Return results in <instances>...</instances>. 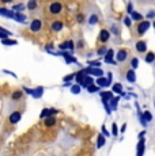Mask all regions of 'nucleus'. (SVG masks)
<instances>
[{
    "instance_id": "1",
    "label": "nucleus",
    "mask_w": 155,
    "mask_h": 156,
    "mask_svg": "<svg viewBox=\"0 0 155 156\" xmlns=\"http://www.w3.org/2000/svg\"><path fill=\"white\" fill-rule=\"evenodd\" d=\"M29 30H30L31 33H40L41 30H42V20L38 19V18L33 19L30 22V26H29Z\"/></svg>"
},
{
    "instance_id": "2",
    "label": "nucleus",
    "mask_w": 155,
    "mask_h": 156,
    "mask_svg": "<svg viewBox=\"0 0 155 156\" xmlns=\"http://www.w3.org/2000/svg\"><path fill=\"white\" fill-rule=\"evenodd\" d=\"M20 119H22V112H20V110H14V112H11L10 115H8V121L13 125H16Z\"/></svg>"
},
{
    "instance_id": "3",
    "label": "nucleus",
    "mask_w": 155,
    "mask_h": 156,
    "mask_svg": "<svg viewBox=\"0 0 155 156\" xmlns=\"http://www.w3.org/2000/svg\"><path fill=\"white\" fill-rule=\"evenodd\" d=\"M49 12L52 14V15H59L63 11V4L60 2H53V3H50L49 4Z\"/></svg>"
},
{
    "instance_id": "4",
    "label": "nucleus",
    "mask_w": 155,
    "mask_h": 156,
    "mask_svg": "<svg viewBox=\"0 0 155 156\" xmlns=\"http://www.w3.org/2000/svg\"><path fill=\"white\" fill-rule=\"evenodd\" d=\"M23 95H25V92H23V90H22V88L14 90V91L11 92V95H10V99L13 101V102H18V101L22 99Z\"/></svg>"
},
{
    "instance_id": "5",
    "label": "nucleus",
    "mask_w": 155,
    "mask_h": 156,
    "mask_svg": "<svg viewBox=\"0 0 155 156\" xmlns=\"http://www.w3.org/2000/svg\"><path fill=\"white\" fill-rule=\"evenodd\" d=\"M63 27H64V23H63L61 20H55V22L50 23V30H52V31H55V33L61 31Z\"/></svg>"
},
{
    "instance_id": "6",
    "label": "nucleus",
    "mask_w": 155,
    "mask_h": 156,
    "mask_svg": "<svg viewBox=\"0 0 155 156\" xmlns=\"http://www.w3.org/2000/svg\"><path fill=\"white\" fill-rule=\"evenodd\" d=\"M0 15H2V16L11 18V19H14V18H15V11L7 10V8H4V7H0Z\"/></svg>"
},
{
    "instance_id": "7",
    "label": "nucleus",
    "mask_w": 155,
    "mask_h": 156,
    "mask_svg": "<svg viewBox=\"0 0 155 156\" xmlns=\"http://www.w3.org/2000/svg\"><path fill=\"white\" fill-rule=\"evenodd\" d=\"M148 27H150V22H147V20H144V22H142L140 25L138 26V33L140 35L142 34H144L146 31L148 30Z\"/></svg>"
},
{
    "instance_id": "8",
    "label": "nucleus",
    "mask_w": 155,
    "mask_h": 156,
    "mask_svg": "<svg viewBox=\"0 0 155 156\" xmlns=\"http://www.w3.org/2000/svg\"><path fill=\"white\" fill-rule=\"evenodd\" d=\"M45 121H44V124H45V126L50 128V126H55L56 125V118L53 115H48L46 118H44Z\"/></svg>"
},
{
    "instance_id": "9",
    "label": "nucleus",
    "mask_w": 155,
    "mask_h": 156,
    "mask_svg": "<svg viewBox=\"0 0 155 156\" xmlns=\"http://www.w3.org/2000/svg\"><path fill=\"white\" fill-rule=\"evenodd\" d=\"M26 8L29 11H35L38 8V0H29L27 4H26Z\"/></svg>"
},
{
    "instance_id": "10",
    "label": "nucleus",
    "mask_w": 155,
    "mask_h": 156,
    "mask_svg": "<svg viewBox=\"0 0 155 156\" xmlns=\"http://www.w3.org/2000/svg\"><path fill=\"white\" fill-rule=\"evenodd\" d=\"M59 48H60L61 50H67V49L72 50L74 49V42H72V41H65V42H63V44L59 45Z\"/></svg>"
},
{
    "instance_id": "11",
    "label": "nucleus",
    "mask_w": 155,
    "mask_h": 156,
    "mask_svg": "<svg viewBox=\"0 0 155 156\" xmlns=\"http://www.w3.org/2000/svg\"><path fill=\"white\" fill-rule=\"evenodd\" d=\"M146 49H147V44H146L144 41H139V42H136V50H138L139 53H144Z\"/></svg>"
},
{
    "instance_id": "12",
    "label": "nucleus",
    "mask_w": 155,
    "mask_h": 156,
    "mask_svg": "<svg viewBox=\"0 0 155 156\" xmlns=\"http://www.w3.org/2000/svg\"><path fill=\"white\" fill-rule=\"evenodd\" d=\"M127 56H128L127 50H124V49L118 50V53H117V61H120V62L125 61V60H127Z\"/></svg>"
},
{
    "instance_id": "13",
    "label": "nucleus",
    "mask_w": 155,
    "mask_h": 156,
    "mask_svg": "<svg viewBox=\"0 0 155 156\" xmlns=\"http://www.w3.org/2000/svg\"><path fill=\"white\" fill-rule=\"evenodd\" d=\"M127 80L129 83H135L136 82V75H135V71L133 69H129L127 72Z\"/></svg>"
},
{
    "instance_id": "14",
    "label": "nucleus",
    "mask_w": 155,
    "mask_h": 156,
    "mask_svg": "<svg viewBox=\"0 0 155 156\" xmlns=\"http://www.w3.org/2000/svg\"><path fill=\"white\" fill-rule=\"evenodd\" d=\"M109 37H110V34H109L108 30H102V31L99 33V41L101 42H106V41L109 40Z\"/></svg>"
},
{
    "instance_id": "15",
    "label": "nucleus",
    "mask_w": 155,
    "mask_h": 156,
    "mask_svg": "<svg viewBox=\"0 0 155 156\" xmlns=\"http://www.w3.org/2000/svg\"><path fill=\"white\" fill-rule=\"evenodd\" d=\"M113 57H114V52H113V49L108 50V52H106V55H105V62L112 64V62H113Z\"/></svg>"
},
{
    "instance_id": "16",
    "label": "nucleus",
    "mask_w": 155,
    "mask_h": 156,
    "mask_svg": "<svg viewBox=\"0 0 155 156\" xmlns=\"http://www.w3.org/2000/svg\"><path fill=\"white\" fill-rule=\"evenodd\" d=\"M14 19H15L16 22L23 23V22L26 20V15H25V14H22L20 11H16V12H15V18H14Z\"/></svg>"
},
{
    "instance_id": "17",
    "label": "nucleus",
    "mask_w": 155,
    "mask_h": 156,
    "mask_svg": "<svg viewBox=\"0 0 155 156\" xmlns=\"http://www.w3.org/2000/svg\"><path fill=\"white\" fill-rule=\"evenodd\" d=\"M93 82H94L93 77H91V76H86V75H85V79H83V82H82V84H80V86L87 87V86L93 84Z\"/></svg>"
},
{
    "instance_id": "18",
    "label": "nucleus",
    "mask_w": 155,
    "mask_h": 156,
    "mask_svg": "<svg viewBox=\"0 0 155 156\" xmlns=\"http://www.w3.org/2000/svg\"><path fill=\"white\" fill-rule=\"evenodd\" d=\"M144 144H146V140L143 137H140V141H139V145H138V155H143V149H144Z\"/></svg>"
},
{
    "instance_id": "19",
    "label": "nucleus",
    "mask_w": 155,
    "mask_h": 156,
    "mask_svg": "<svg viewBox=\"0 0 155 156\" xmlns=\"http://www.w3.org/2000/svg\"><path fill=\"white\" fill-rule=\"evenodd\" d=\"M85 75H86L85 69H83V71H80L79 73H76V75H75V77H76V82H78V84H82L83 79H85Z\"/></svg>"
},
{
    "instance_id": "20",
    "label": "nucleus",
    "mask_w": 155,
    "mask_h": 156,
    "mask_svg": "<svg viewBox=\"0 0 155 156\" xmlns=\"http://www.w3.org/2000/svg\"><path fill=\"white\" fill-rule=\"evenodd\" d=\"M2 44L3 45H7V46H14V45H16L18 42L15 40H10V37L8 38H4V40H2Z\"/></svg>"
},
{
    "instance_id": "21",
    "label": "nucleus",
    "mask_w": 155,
    "mask_h": 156,
    "mask_svg": "<svg viewBox=\"0 0 155 156\" xmlns=\"http://www.w3.org/2000/svg\"><path fill=\"white\" fill-rule=\"evenodd\" d=\"M101 98H102V101H109L113 98V92L110 91H106V92H101Z\"/></svg>"
},
{
    "instance_id": "22",
    "label": "nucleus",
    "mask_w": 155,
    "mask_h": 156,
    "mask_svg": "<svg viewBox=\"0 0 155 156\" xmlns=\"http://www.w3.org/2000/svg\"><path fill=\"white\" fill-rule=\"evenodd\" d=\"M13 35V33L8 31V30H0V40H4V38H8Z\"/></svg>"
},
{
    "instance_id": "23",
    "label": "nucleus",
    "mask_w": 155,
    "mask_h": 156,
    "mask_svg": "<svg viewBox=\"0 0 155 156\" xmlns=\"http://www.w3.org/2000/svg\"><path fill=\"white\" fill-rule=\"evenodd\" d=\"M42 92H44V88H42V87H38L37 90H33V94L31 95L34 98H40L41 95H42Z\"/></svg>"
},
{
    "instance_id": "24",
    "label": "nucleus",
    "mask_w": 155,
    "mask_h": 156,
    "mask_svg": "<svg viewBox=\"0 0 155 156\" xmlns=\"http://www.w3.org/2000/svg\"><path fill=\"white\" fill-rule=\"evenodd\" d=\"M131 16H132L133 20H142L143 19V15L136 12V11H131Z\"/></svg>"
},
{
    "instance_id": "25",
    "label": "nucleus",
    "mask_w": 155,
    "mask_h": 156,
    "mask_svg": "<svg viewBox=\"0 0 155 156\" xmlns=\"http://www.w3.org/2000/svg\"><path fill=\"white\" fill-rule=\"evenodd\" d=\"M25 8H26V5L20 3V4H15V5H14V7H13V11H15V12H16V11H20V12H22Z\"/></svg>"
},
{
    "instance_id": "26",
    "label": "nucleus",
    "mask_w": 155,
    "mask_h": 156,
    "mask_svg": "<svg viewBox=\"0 0 155 156\" xmlns=\"http://www.w3.org/2000/svg\"><path fill=\"white\" fill-rule=\"evenodd\" d=\"M103 145H105V137H103L102 134H101V136L98 137V141H97V147H98V148H102Z\"/></svg>"
},
{
    "instance_id": "27",
    "label": "nucleus",
    "mask_w": 155,
    "mask_h": 156,
    "mask_svg": "<svg viewBox=\"0 0 155 156\" xmlns=\"http://www.w3.org/2000/svg\"><path fill=\"white\" fill-rule=\"evenodd\" d=\"M48 115H52V113H50V109H44L42 112H41V114H40L41 118H46Z\"/></svg>"
},
{
    "instance_id": "28",
    "label": "nucleus",
    "mask_w": 155,
    "mask_h": 156,
    "mask_svg": "<svg viewBox=\"0 0 155 156\" xmlns=\"http://www.w3.org/2000/svg\"><path fill=\"white\" fill-rule=\"evenodd\" d=\"M154 58H155V55H154V53L153 52H150V53H147V56H146V61H147V62H153L154 61Z\"/></svg>"
},
{
    "instance_id": "29",
    "label": "nucleus",
    "mask_w": 155,
    "mask_h": 156,
    "mask_svg": "<svg viewBox=\"0 0 155 156\" xmlns=\"http://www.w3.org/2000/svg\"><path fill=\"white\" fill-rule=\"evenodd\" d=\"M97 22H98V16L95 14H93L90 18H88V23H90V25H95Z\"/></svg>"
},
{
    "instance_id": "30",
    "label": "nucleus",
    "mask_w": 155,
    "mask_h": 156,
    "mask_svg": "<svg viewBox=\"0 0 155 156\" xmlns=\"http://www.w3.org/2000/svg\"><path fill=\"white\" fill-rule=\"evenodd\" d=\"M112 91H114V92H118V94H121V91H123V86L121 84H114L113 86V88H112Z\"/></svg>"
},
{
    "instance_id": "31",
    "label": "nucleus",
    "mask_w": 155,
    "mask_h": 156,
    "mask_svg": "<svg viewBox=\"0 0 155 156\" xmlns=\"http://www.w3.org/2000/svg\"><path fill=\"white\" fill-rule=\"evenodd\" d=\"M143 117H144V119H146L147 122H150L151 119H153V115L150 114V112H146L144 114H143Z\"/></svg>"
},
{
    "instance_id": "32",
    "label": "nucleus",
    "mask_w": 155,
    "mask_h": 156,
    "mask_svg": "<svg viewBox=\"0 0 155 156\" xmlns=\"http://www.w3.org/2000/svg\"><path fill=\"white\" fill-rule=\"evenodd\" d=\"M71 91H72V94H79V92H80V84L74 86L72 88H71Z\"/></svg>"
},
{
    "instance_id": "33",
    "label": "nucleus",
    "mask_w": 155,
    "mask_h": 156,
    "mask_svg": "<svg viewBox=\"0 0 155 156\" xmlns=\"http://www.w3.org/2000/svg\"><path fill=\"white\" fill-rule=\"evenodd\" d=\"M87 90H88V92H90V94H93V92L98 91V87H95V86H93V84H90V86H87Z\"/></svg>"
},
{
    "instance_id": "34",
    "label": "nucleus",
    "mask_w": 155,
    "mask_h": 156,
    "mask_svg": "<svg viewBox=\"0 0 155 156\" xmlns=\"http://www.w3.org/2000/svg\"><path fill=\"white\" fill-rule=\"evenodd\" d=\"M117 102H118V98H114V99H110V106L113 107V109H116V107H117Z\"/></svg>"
},
{
    "instance_id": "35",
    "label": "nucleus",
    "mask_w": 155,
    "mask_h": 156,
    "mask_svg": "<svg viewBox=\"0 0 155 156\" xmlns=\"http://www.w3.org/2000/svg\"><path fill=\"white\" fill-rule=\"evenodd\" d=\"M112 133H113V136H117L118 134V129H117V125L116 124H112Z\"/></svg>"
},
{
    "instance_id": "36",
    "label": "nucleus",
    "mask_w": 155,
    "mask_h": 156,
    "mask_svg": "<svg viewBox=\"0 0 155 156\" xmlns=\"http://www.w3.org/2000/svg\"><path fill=\"white\" fill-rule=\"evenodd\" d=\"M131 65H132V68H135V69H136V68H138V65H139V60L135 57V58L131 61Z\"/></svg>"
},
{
    "instance_id": "37",
    "label": "nucleus",
    "mask_w": 155,
    "mask_h": 156,
    "mask_svg": "<svg viewBox=\"0 0 155 156\" xmlns=\"http://www.w3.org/2000/svg\"><path fill=\"white\" fill-rule=\"evenodd\" d=\"M64 56H65V58H67V62H76V60L72 56H68V55H65V53H64Z\"/></svg>"
},
{
    "instance_id": "38",
    "label": "nucleus",
    "mask_w": 155,
    "mask_h": 156,
    "mask_svg": "<svg viewBox=\"0 0 155 156\" xmlns=\"http://www.w3.org/2000/svg\"><path fill=\"white\" fill-rule=\"evenodd\" d=\"M106 52H108V49H106V48H101V49L98 50V55L103 56V55H106Z\"/></svg>"
},
{
    "instance_id": "39",
    "label": "nucleus",
    "mask_w": 155,
    "mask_h": 156,
    "mask_svg": "<svg viewBox=\"0 0 155 156\" xmlns=\"http://www.w3.org/2000/svg\"><path fill=\"white\" fill-rule=\"evenodd\" d=\"M74 77H75V75L72 73V75H68V76H65V77H64V79H63V80H64V82H67V83H68V82H70V80H72Z\"/></svg>"
},
{
    "instance_id": "40",
    "label": "nucleus",
    "mask_w": 155,
    "mask_h": 156,
    "mask_svg": "<svg viewBox=\"0 0 155 156\" xmlns=\"http://www.w3.org/2000/svg\"><path fill=\"white\" fill-rule=\"evenodd\" d=\"M22 90L26 92V94H29V95L33 94V90H31V88H27V87H22Z\"/></svg>"
},
{
    "instance_id": "41",
    "label": "nucleus",
    "mask_w": 155,
    "mask_h": 156,
    "mask_svg": "<svg viewBox=\"0 0 155 156\" xmlns=\"http://www.w3.org/2000/svg\"><path fill=\"white\" fill-rule=\"evenodd\" d=\"M3 72H4L5 75H10V76H13V77H16V75L14 73V72H10V71H7V69H3Z\"/></svg>"
},
{
    "instance_id": "42",
    "label": "nucleus",
    "mask_w": 155,
    "mask_h": 156,
    "mask_svg": "<svg viewBox=\"0 0 155 156\" xmlns=\"http://www.w3.org/2000/svg\"><path fill=\"white\" fill-rule=\"evenodd\" d=\"M76 19H78V22H80V23H82L83 20H85V16H83V14H79V15H78V16H76Z\"/></svg>"
},
{
    "instance_id": "43",
    "label": "nucleus",
    "mask_w": 155,
    "mask_h": 156,
    "mask_svg": "<svg viewBox=\"0 0 155 156\" xmlns=\"http://www.w3.org/2000/svg\"><path fill=\"white\" fill-rule=\"evenodd\" d=\"M124 22H125V25H127L128 27L131 26V19H129V18H124Z\"/></svg>"
},
{
    "instance_id": "44",
    "label": "nucleus",
    "mask_w": 155,
    "mask_h": 156,
    "mask_svg": "<svg viewBox=\"0 0 155 156\" xmlns=\"http://www.w3.org/2000/svg\"><path fill=\"white\" fill-rule=\"evenodd\" d=\"M90 65H91V67H99V62H98V61H91L90 62Z\"/></svg>"
},
{
    "instance_id": "45",
    "label": "nucleus",
    "mask_w": 155,
    "mask_h": 156,
    "mask_svg": "<svg viewBox=\"0 0 155 156\" xmlns=\"http://www.w3.org/2000/svg\"><path fill=\"white\" fill-rule=\"evenodd\" d=\"M14 0H0V3L2 4H8V3H13Z\"/></svg>"
},
{
    "instance_id": "46",
    "label": "nucleus",
    "mask_w": 155,
    "mask_h": 156,
    "mask_svg": "<svg viewBox=\"0 0 155 156\" xmlns=\"http://www.w3.org/2000/svg\"><path fill=\"white\" fill-rule=\"evenodd\" d=\"M112 31L114 33V34H117V33H118V31H117V27H116V25H113V26H112Z\"/></svg>"
},
{
    "instance_id": "47",
    "label": "nucleus",
    "mask_w": 155,
    "mask_h": 156,
    "mask_svg": "<svg viewBox=\"0 0 155 156\" xmlns=\"http://www.w3.org/2000/svg\"><path fill=\"white\" fill-rule=\"evenodd\" d=\"M147 16H148V18H154V16H155V12H154V11H150Z\"/></svg>"
},
{
    "instance_id": "48",
    "label": "nucleus",
    "mask_w": 155,
    "mask_h": 156,
    "mask_svg": "<svg viewBox=\"0 0 155 156\" xmlns=\"http://www.w3.org/2000/svg\"><path fill=\"white\" fill-rule=\"evenodd\" d=\"M131 11H132V4L129 3V4H128V12H131Z\"/></svg>"
},
{
    "instance_id": "49",
    "label": "nucleus",
    "mask_w": 155,
    "mask_h": 156,
    "mask_svg": "<svg viewBox=\"0 0 155 156\" xmlns=\"http://www.w3.org/2000/svg\"><path fill=\"white\" fill-rule=\"evenodd\" d=\"M125 129H127V125H123V128H121V132H123V133H124V132H125Z\"/></svg>"
},
{
    "instance_id": "50",
    "label": "nucleus",
    "mask_w": 155,
    "mask_h": 156,
    "mask_svg": "<svg viewBox=\"0 0 155 156\" xmlns=\"http://www.w3.org/2000/svg\"><path fill=\"white\" fill-rule=\"evenodd\" d=\"M154 29H155V22H154Z\"/></svg>"
}]
</instances>
